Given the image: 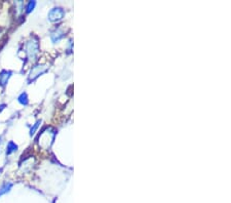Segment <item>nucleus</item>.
<instances>
[{"label": "nucleus", "mask_w": 231, "mask_h": 203, "mask_svg": "<svg viewBox=\"0 0 231 203\" xmlns=\"http://www.w3.org/2000/svg\"><path fill=\"white\" fill-rule=\"evenodd\" d=\"M26 51H27V55L29 60H35L36 55L39 51V43L37 38L31 39L26 43Z\"/></svg>", "instance_id": "nucleus-1"}, {"label": "nucleus", "mask_w": 231, "mask_h": 203, "mask_svg": "<svg viewBox=\"0 0 231 203\" xmlns=\"http://www.w3.org/2000/svg\"><path fill=\"white\" fill-rule=\"evenodd\" d=\"M65 16V10L61 7H54L51 8L47 14V18L50 22H58L61 21Z\"/></svg>", "instance_id": "nucleus-2"}, {"label": "nucleus", "mask_w": 231, "mask_h": 203, "mask_svg": "<svg viewBox=\"0 0 231 203\" xmlns=\"http://www.w3.org/2000/svg\"><path fill=\"white\" fill-rule=\"evenodd\" d=\"M48 70V67L44 65H38V66H35V67H33L31 69V72L29 74V79L28 81L29 82H31V81H34L37 77H39L40 75H42L43 73H45Z\"/></svg>", "instance_id": "nucleus-3"}, {"label": "nucleus", "mask_w": 231, "mask_h": 203, "mask_svg": "<svg viewBox=\"0 0 231 203\" xmlns=\"http://www.w3.org/2000/svg\"><path fill=\"white\" fill-rule=\"evenodd\" d=\"M12 74H13L12 72L7 71V70H2V71L0 72V85L2 87H4L7 84V81L10 78Z\"/></svg>", "instance_id": "nucleus-4"}, {"label": "nucleus", "mask_w": 231, "mask_h": 203, "mask_svg": "<svg viewBox=\"0 0 231 203\" xmlns=\"http://www.w3.org/2000/svg\"><path fill=\"white\" fill-rule=\"evenodd\" d=\"M63 37H64V33H63L62 30H55L50 34V39L53 43H58Z\"/></svg>", "instance_id": "nucleus-5"}, {"label": "nucleus", "mask_w": 231, "mask_h": 203, "mask_svg": "<svg viewBox=\"0 0 231 203\" xmlns=\"http://www.w3.org/2000/svg\"><path fill=\"white\" fill-rule=\"evenodd\" d=\"M18 150V145L14 142L10 141L8 144H7V147H6V154L7 155H10L12 153L16 152Z\"/></svg>", "instance_id": "nucleus-6"}, {"label": "nucleus", "mask_w": 231, "mask_h": 203, "mask_svg": "<svg viewBox=\"0 0 231 203\" xmlns=\"http://www.w3.org/2000/svg\"><path fill=\"white\" fill-rule=\"evenodd\" d=\"M12 188H13V184L12 183H5L4 185H2V186L0 187V196H2V195L8 193Z\"/></svg>", "instance_id": "nucleus-7"}, {"label": "nucleus", "mask_w": 231, "mask_h": 203, "mask_svg": "<svg viewBox=\"0 0 231 203\" xmlns=\"http://www.w3.org/2000/svg\"><path fill=\"white\" fill-rule=\"evenodd\" d=\"M18 103H20L21 105L27 106L29 104V99H28L27 94H26V92H22V94H20V97L18 98Z\"/></svg>", "instance_id": "nucleus-8"}, {"label": "nucleus", "mask_w": 231, "mask_h": 203, "mask_svg": "<svg viewBox=\"0 0 231 203\" xmlns=\"http://www.w3.org/2000/svg\"><path fill=\"white\" fill-rule=\"evenodd\" d=\"M41 122L42 121L41 120H37L36 122L33 124V126L31 127V129H30V135H34L35 134V132L37 131V129H38V127L40 126V124H41Z\"/></svg>", "instance_id": "nucleus-9"}, {"label": "nucleus", "mask_w": 231, "mask_h": 203, "mask_svg": "<svg viewBox=\"0 0 231 203\" xmlns=\"http://www.w3.org/2000/svg\"><path fill=\"white\" fill-rule=\"evenodd\" d=\"M35 6H36V1H34V0H33V1H29L27 3V6H26V13H30L31 12H33Z\"/></svg>", "instance_id": "nucleus-10"}, {"label": "nucleus", "mask_w": 231, "mask_h": 203, "mask_svg": "<svg viewBox=\"0 0 231 203\" xmlns=\"http://www.w3.org/2000/svg\"><path fill=\"white\" fill-rule=\"evenodd\" d=\"M1 139H2V136H1V135H0V141H1Z\"/></svg>", "instance_id": "nucleus-11"}]
</instances>
